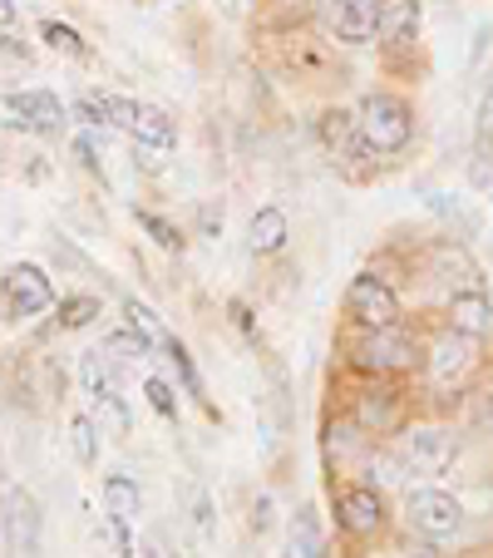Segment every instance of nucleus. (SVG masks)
<instances>
[{
  "instance_id": "412c9836",
  "label": "nucleus",
  "mask_w": 493,
  "mask_h": 558,
  "mask_svg": "<svg viewBox=\"0 0 493 558\" xmlns=\"http://www.w3.org/2000/svg\"><path fill=\"white\" fill-rule=\"evenodd\" d=\"M286 558H321V534H316L311 509L292 519V544H286Z\"/></svg>"
},
{
  "instance_id": "b1692460",
  "label": "nucleus",
  "mask_w": 493,
  "mask_h": 558,
  "mask_svg": "<svg viewBox=\"0 0 493 558\" xmlns=\"http://www.w3.org/2000/svg\"><path fill=\"white\" fill-rule=\"evenodd\" d=\"M138 228L153 232V243H158V247H169V253H178V247H183L178 228H173V222H163L158 213H138Z\"/></svg>"
},
{
  "instance_id": "1a4fd4ad",
  "label": "nucleus",
  "mask_w": 493,
  "mask_h": 558,
  "mask_svg": "<svg viewBox=\"0 0 493 558\" xmlns=\"http://www.w3.org/2000/svg\"><path fill=\"white\" fill-rule=\"evenodd\" d=\"M336 519H341V529H346V534H356V538L380 534V529H385V505H380L375 485H350V489H341Z\"/></svg>"
},
{
  "instance_id": "dca6fc26",
  "label": "nucleus",
  "mask_w": 493,
  "mask_h": 558,
  "mask_svg": "<svg viewBox=\"0 0 493 558\" xmlns=\"http://www.w3.org/2000/svg\"><path fill=\"white\" fill-rule=\"evenodd\" d=\"M134 144H148V148H163V154H173V144H178V129H173V119L163 114V109H153V105H138Z\"/></svg>"
},
{
  "instance_id": "6ab92c4d",
  "label": "nucleus",
  "mask_w": 493,
  "mask_h": 558,
  "mask_svg": "<svg viewBox=\"0 0 493 558\" xmlns=\"http://www.w3.org/2000/svg\"><path fill=\"white\" fill-rule=\"evenodd\" d=\"M321 144L331 148V154H356V144H360L356 119H350L346 109H331V114L321 119Z\"/></svg>"
},
{
  "instance_id": "423d86ee",
  "label": "nucleus",
  "mask_w": 493,
  "mask_h": 558,
  "mask_svg": "<svg viewBox=\"0 0 493 558\" xmlns=\"http://www.w3.org/2000/svg\"><path fill=\"white\" fill-rule=\"evenodd\" d=\"M346 316H356L360 327H399V296L380 282L375 272H360L350 277L346 287Z\"/></svg>"
},
{
  "instance_id": "4be33fe9",
  "label": "nucleus",
  "mask_w": 493,
  "mask_h": 558,
  "mask_svg": "<svg viewBox=\"0 0 493 558\" xmlns=\"http://www.w3.org/2000/svg\"><path fill=\"white\" fill-rule=\"evenodd\" d=\"M95 316H99V296H64L54 322H60V331H85Z\"/></svg>"
},
{
  "instance_id": "9b49d317",
  "label": "nucleus",
  "mask_w": 493,
  "mask_h": 558,
  "mask_svg": "<svg viewBox=\"0 0 493 558\" xmlns=\"http://www.w3.org/2000/svg\"><path fill=\"white\" fill-rule=\"evenodd\" d=\"M449 322L454 331H464V337L483 341L493 331V302L483 287H464V292H449Z\"/></svg>"
},
{
  "instance_id": "4468645a",
  "label": "nucleus",
  "mask_w": 493,
  "mask_h": 558,
  "mask_svg": "<svg viewBox=\"0 0 493 558\" xmlns=\"http://www.w3.org/2000/svg\"><path fill=\"white\" fill-rule=\"evenodd\" d=\"M420 31V5L415 0H380V35L385 45H405Z\"/></svg>"
},
{
  "instance_id": "393cba45",
  "label": "nucleus",
  "mask_w": 493,
  "mask_h": 558,
  "mask_svg": "<svg viewBox=\"0 0 493 558\" xmlns=\"http://www.w3.org/2000/svg\"><path fill=\"white\" fill-rule=\"evenodd\" d=\"M104 109H109V124H114V129H128V134H134V124H138V105H134V99L104 95Z\"/></svg>"
},
{
  "instance_id": "bb28decb",
  "label": "nucleus",
  "mask_w": 493,
  "mask_h": 558,
  "mask_svg": "<svg viewBox=\"0 0 493 558\" xmlns=\"http://www.w3.org/2000/svg\"><path fill=\"white\" fill-rule=\"evenodd\" d=\"M74 114L85 119L89 129H104L109 124V109H104V95H85L79 105H74Z\"/></svg>"
},
{
  "instance_id": "a211bd4d",
  "label": "nucleus",
  "mask_w": 493,
  "mask_h": 558,
  "mask_svg": "<svg viewBox=\"0 0 493 558\" xmlns=\"http://www.w3.org/2000/svg\"><path fill=\"white\" fill-rule=\"evenodd\" d=\"M104 505H109V519L134 524L138 509H144V499H138V485L128 480V474H109V480H104Z\"/></svg>"
},
{
  "instance_id": "f704fd0d",
  "label": "nucleus",
  "mask_w": 493,
  "mask_h": 558,
  "mask_svg": "<svg viewBox=\"0 0 493 558\" xmlns=\"http://www.w3.org/2000/svg\"><path fill=\"white\" fill-rule=\"evenodd\" d=\"M148 558H173V554H169L163 544H153V548H148Z\"/></svg>"
},
{
  "instance_id": "f03ea898",
  "label": "nucleus",
  "mask_w": 493,
  "mask_h": 558,
  "mask_svg": "<svg viewBox=\"0 0 493 558\" xmlns=\"http://www.w3.org/2000/svg\"><path fill=\"white\" fill-rule=\"evenodd\" d=\"M420 356L415 337L405 327H360L356 347H350V366L366 371V376H395V371H409Z\"/></svg>"
},
{
  "instance_id": "a878e982",
  "label": "nucleus",
  "mask_w": 493,
  "mask_h": 558,
  "mask_svg": "<svg viewBox=\"0 0 493 558\" xmlns=\"http://www.w3.org/2000/svg\"><path fill=\"white\" fill-rule=\"evenodd\" d=\"M144 390H148V405H153V411L163 415V421H178V401H173V390L163 386V380L153 376V380H148Z\"/></svg>"
},
{
  "instance_id": "aec40b11",
  "label": "nucleus",
  "mask_w": 493,
  "mask_h": 558,
  "mask_svg": "<svg viewBox=\"0 0 493 558\" xmlns=\"http://www.w3.org/2000/svg\"><path fill=\"white\" fill-rule=\"evenodd\" d=\"M40 40L50 45V50L70 54V60H89V45L79 40V31H74V25H60V21H40Z\"/></svg>"
},
{
  "instance_id": "5701e85b",
  "label": "nucleus",
  "mask_w": 493,
  "mask_h": 558,
  "mask_svg": "<svg viewBox=\"0 0 493 558\" xmlns=\"http://www.w3.org/2000/svg\"><path fill=\"white\" fill-rule=\"evenodd\" d=\"M70 445H74V460L79 464H99V435L89 415H74L70 421Z\"/></svg>"
},
{
  "instance_id": "cd10ccee",
  "label": "nucleus",
  "mask_w": 493,
  "mask_h": 558,
  "mask_svg": "<svg viewBox=\"0 0 493 558\" xmlns=\"http://www.w3.org/2000/svg\"><path fill=\"white\" fill-rule=\"evenodd\" d=\"M134 169L163 173V169H169V154H163V148H148V144H134Z\"/></svg>"
},
{
  "instance_id": "473e14b6",
  "label": "nucleus",
  "mask_w": 493,
  "mask_h": 558,
  "mask_svg": "<svg viewBox=\"0 0 493 558\" xmlns=\"http://www.w3.org/2000/svg\"><path fill=\"white\" fill-rule=\"evenodd\" d=\"M21 25V5L15 0H0V31H15Z\"/></svg>"
},
{
  "instance_id": "2f4dec72",
  "label": "nucleus",
  "mask_w": 493,
  "mask_h": 558,
  "mask_svg": "<svg viewBox=\"0 0 493 558\" xmlns=\"http://www.w3.org/2000/svg\"><path fill=\"white\" fill-rule=\"evenodd\" d=\"M473 421L493 425V390H479V405H473Z\"/></svg>"
},
{
  "instance_id": "6e6552de",
  "label": "nucleus",
  "mask_w": 493,
  "mask_h": 558,
  "mask_svg": "<svg viewBox=\"0 0 493 558\" xmlns=\"http://www.w3.org/2000/svg\"><path fill=\"white\" fill-rule=\"evenodd\" d=\"M5 114H15V129H30V134H60L64 129V105L50 89H21V95H5Z\"/></svg>"
},
{
  "instance_id": "0eeeda50",
  "label": "nucleus",
  "mask_w": 493,
  "mask_h": 558,
  "mask_svg": "<svg viewBox=\"0 0 493 558\" xmlns=\"http://www.w3.org/2000/svg\"><path fill=\"white\" fill-rule=\"evenodd\" d=\"M473 361H479V341L464 337V331H444L430 351V380L440 390H454L473 371Z\"/></svg>"
},
{
  "instance_id": "f3484780",
  "label": "nucleus",
  "mask_w": 493,
  "mask_h": 558,
  "mask_svg": "<svg viewBox=\"0 0 493 558\" xmlns=\"http://www.w3.org/2000/svg\"><path fill=\"white\" fill-rule=\"evenodd\" d=\"M247 243H252V253H282L286 247V213L282 208L252 213V222H247Z\"/></svg>"
},
{
  "instance_id": "f257e3e1",
  "label": "nucleus",
  "mask_w": 493,
  "mask_h": 558,
  "mask_svg": "<svg viewBox=\"0 0 493 558\" xmlns=\"http://www.w3.org/2000/svg\"><path fill=\"white\" fill-rule=\"evenodd\" d=\"M356 134H360L366 154H399V148L409 144V134H415V114H409V105L395 95H370L366 105H360Z\"/></svg>"
},
{
  "instance_id": "39448f33",
  "label": "nucleus",
  "mask_w": 493,
  "mask_h": 558,
  "mask_svg": "<svg viewBox=\"0 0 493 558\" xmlns=\"http://www.w3.org/2000/svg\"><path fill=\"white\" fill-rule=\"evenodd\" d=\"M0 302H5V316L25 322V316L50 312V306H54V287H50V277H45L35 263H15L11 272H5V282H0Z\"/></svg>"
},
{
  "instance_id": "9d476101",
  "label": "nucleus",
  "mask_w": 493,
  "mask_h": 558,
  "mask_svg": "<svg viewBox=\"0 0 493 558\" xmlns=\"http://www.w3.org/2000/svg\"><path fill=\"white\" fill-rule=\"evenodd\" d=\"M325 11L346 45H370L380 35V0H325Z\"/></svg>"
},
{
  "instance_id": "7ed1b4c3",
  "label": "nucleus",
  "mask_w": 493,
  "mask_h": 558,
  "mask_svg": "<svg viewBox=\"0 0 493 558\" xmlns=\"http://www.w3.org/2000/svg\"><path fill=\"white\" fill-rule=\"evenodd\" d=\"M454 435L449 430H434V425H420V430H405L390 454L399 474H444L454 464Z\"/></svg>"
},
{
  "instance_id": "20e7f679",
  "label": "nucleus",
  "mask_w": 493,
  "mask_h": 558,
  "mask_svg": "<svg viewBox=\"0 0 493 558\" xmlns=\"http://www.w3.org/2000/svg\"><path fill=\"white\" fill-rule=\"evenodd\" d=\"M405 514L409 529L424 538H449L464 529V505L454 495H444V489H409Z\"/></svg>"
},
{
  "instance_id": "c85d7f7f",
  "label": "nucleus",
  "mask_w": 493,
  "mask_h": 558,
  "mask_svg": "<svg viewBox=\"0 0 493 558\" xmlns=\"http://www.w3.org/2000/svg\"><path fill=\"white\" fill-rule=\"evenodd\" d=\"M74 158H79V169H85V173H95V179L104 183V163H99V158H95V144H89V138H79V144H74Z\"/></svg>"
},
{
  "instance_id": "2eb2a0df",
  "label": "nucleus",
  "mask_w": 493,
  "mask_h": 558,
  "mask_svg": "<svg viewBox=\"0 0 493 558\" xmlns=\"http://www.w3.org/2000/svg\"><path fill=\"white\" fill-rule=\"evenodd\" d=\"M434 277H444L454 292H464V287H483L479 282V267H473L469 253H464V247H454V243L434 247Z\"/></svg>"
},
{
  "instance_id": "ddd939ff",
  "label": "nucleus",
  "mask_w": 493,
  "mask_h": 558,
  "mask_svg": "<svg viewBox=\"0 0 493 558\" xmlns=\"http://www.w3.org/2000/svg\"><path fill=\"white\" fill-rule=\"evenodd\" d=\"M5 514H11V534L21 538V548L25 554H35V548H40V509H35V499L25 495V489H11Z\"/></svg>"
},
{
  "instance_id": "f8f14e48",
  "label": "nucleus",
  "mask_w": 493,
  "mask_h": 558,
  "mask_svg": "<svg viewBox=\"0 0 493 558\" xmlns=\"http://www.w3.org/2000/svg\"><path fill=\"white\" fill-rule=\"evenodd\" d=\"M356 425L360 430H375V435H390L399 425V396L395 390H366L356 401Z\"/></svg>"
},
{
  "instance_id": "72a5a7b5",
  "label": "nucleus",
  "mask_w": 493,
  "mask_h": 558,
  "mask_svg": "<svg viewBox=\"0 0 493 558\" xmlns=\"http://www.w3.org/2000/svg\"><path fill=\"white\" fill-rule=\"evenodd\" d=\"M202 232H222V213L202 208Z\"/></svg>"
},
{
  "instance_id": "7c9ffc66",
  "label": "nucleus",
  "mask_w": 493,
  "mask_h": 558,
  "mask_svg": "<svg viewBox=\"0 0 493 558\" xmlns=\"http://www.w3.org/2000/svg\"><path fill=\"white\" fill-rule=\"evenodd\" d=\"M479 138L483 144H493V85H489V95H483V105H479Z\"/></svg>"
},
{
  "instance_id": "c756f323",
  "label": "nucleus",
  "mask_w": 493,
  "mask_h": 558,
  "mask_svg": "<svg viewBox=\"0 0 493 558\" xmlns=\"http://www.w3.org/2000/svg\"><path fill=\"white\" fill-rule=\"evenodd\" d=\"M469 179H473V183H479V189H483V193H489V189H493V154H479V158H473V169H469Z\"/></svg>"
}]
</instances>
